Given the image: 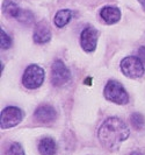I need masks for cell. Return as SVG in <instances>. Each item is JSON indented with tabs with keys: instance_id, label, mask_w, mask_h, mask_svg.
I'll use <instances>...</instances> for the list:
<instances>
[{
	"instance_id": "10",
	"label": "cell",
	"mask_w": 145,
	"mask_h": 155,
	"mask_svg": "<svg viewBox=\"0 0 145 155\" xmlns=\"http://www.w3.org/2000/svg\"><path fill=\"white\" fill-rule=\"evenodd\" d=\"M100 16L103 19V21L107 25H114V23L118 22V20L121 19V12L117 7L106 6L101 9Z\"/></svg>"
},
{
	"instance_id": "9",
	"label": "cell",
	"mask_w": 145,
	"mask_h": 155,
	"mask_svg": "<svg viewBox=\"0 0 145 155\" xmlns=\"http://www.w3.org/2000/svg\"><path fill=\"white\" fill-rule=\"evenodd\" d=\"M33 39L37 45H44L51 40V31L50 27L46 22H38L35 27L33 34Z\"/></svg>"
},
{
	"instance_id": "1",
	"label": "cell",
	"mask_w": 145,
	"mask_h": 155,
	"mask_svg": "<svg viewBox=\"0 0 145 155\" xmlns=\"http://www.w3.org/2000/svg\"><path fill=\"white\" fill-rule=\"evenodd\" d=\"M130 130L128 125L117 117H109L98 131V138L102 147L108 150H117L120 146L129 138Z\"/></svg>"
},
{
	"instance_id": "16",
	"label": "cell",
	"mask_w": 145,
	"mask_h": 155,
	"mask_svg": "<svg viewBox=\"0 0 145 155\" xmlns=\"http://www.w3.org/2000/svg\"><path fill=\"white\" fill-rule=\"evenodd\" d=\"M7 155H26L23 147L19 143V142H13L11 145V147L8 148Z\"/></svg>"
},
{
	"instance_id": "19",
	"label": "cell",
	"mask_w": 145,
	"mask_h": 155,
	"mask_svg": "<svg viewBox=\"0 0 145 155\" xmlns=\"http://www.w3.org/2000/svg\"><path fill=\"white\" fill-rule=\"evenodd\" d=\"M129 155H144V154L140 153V152H138V150H135V152H131Z\"/></svg>"
},
{
	"instance_id": "15",
	"label": "cell",
	"mask_w": 145,
	"mask_h": 155,
	"mask_svg": "<svg viewBox=\"0 0 145 155\" xmlns=\"http://www.w3.org/2000/svg\"><path fill=\"white\" fill-rule=\"evenodd\" d=\"M0 34H1V38H0V46H1V49H2V50L9 49L11 46H12V39L8 36V34L4 31V29H1Z\"/></svg>"
},
{
	"instance_id": "4",
	"label": "cell",
	"mask_w": 145,
	"mask_h": 155,
	"mask_svg": "<svg viewBox=\"0 0 145 155\" xmlns=\"http://www.w3.org/2000/svg\"><path fill=\"white\" fill-rule=\"evenodd\" d=\"M121 70L123 75L131 79L140 78L145 72V64L138 56H127L121 61Z\"/></svg>"
},
{
	"instance_id": "7",
	"label": "cell",
	"mask_w": 145,
	"mask_h": 155,
	"mask_svg": "<svg viewBox=\"0 0 145 155\" xmlns=\"http://www.w3.org/2000/svg\"><path fill=\"white\" fill-rule=\"evenodd\" d=\"M98 38H99V31L90 25L85 27L80 34V46L86 53H92L96 49Z\"/></svg>"
},
{
	"instance_id": "20",
	"label": "cell",
	"mask_w": 145,
	"mask_h": 155,
	"mask_svg": "<svg viewBox=\"0 0 145 155\" xmlns=\"http://www.w3.org/2000/svg\"><path fill=\"white\" fill-rule=\"evenodd\" d=\"M138 1H139V4H140V5L143 6V8L145 9V0H138Z\"/></svg>"
},
{
	"instance_id": "17",
	"label": "cell",
	"mask_w": 145,
	"mask_h": 155,
	"mask_svg": "<svg viewBox=\"0 0 145 155\" xmlns=\"http://www.w3.org/2000/svg\"><path fill=\"white\" fill-rule=\"evenodd\" d=\"M33 20H34V14L31 13L30 11H24V9L21 11L20 15L17 18V21H20L22 23H30Z\"/></svg>"
},
{
	"instance_id": "18",
	"label": "cell",
	"mask_w": 145,
	"mask_h": 155,
	"mask_svg": "<svg viewBox=\"0 0 145 155\" xmlns=\"http://www.w3.org/2000/svg\"><path fill=\"white\" fill-rule=\"evenodd\" d=\"M138 57L143 61V63L145 64V47H140L138 49Z\"/></svg>"
},
{
	"instance_id": "11",
	"label": "cell",
	"mask_w": 145,
	"mask_h": 155,
	"mask_svg": "<svg viewBox=\"0 0 145 155\" xmlns=\"http://www.w3.org/2000/svg\"><path fill=\"white\" fill-rule=\"evenodd\" d=\"M38 152L41 155H55L57 145L52 138H43L38 142Z\"/></svg>"
},
{
	"instance_id": "3",
	"label": "cell",
	"mask_w": 145,
	"mask_h": 155,
	"mask_svg": "<svg viewBox=\"0 0 145 155\" xmlns=\"http://www.w3.org/2000/svg\"><path fill=\"white\" fill-rule=\"evenodd\" d=\"M44 78H46L44 69L37 64H30L26 68L23 72L22 84L24 87L29 90H34L43 84Z\"/></svg>"
},
{
	"instance_id": "2",
	"label": "cell",
	"mask_w": 145,
	"mask_h": 155,
	"mask_svg": "<svg viewBox=\"0 0 145 155\" xmlns=\"http://www.w3.org/2000/svg\"><path fill=\"white\" fill-rule=\"evenodd\" d=\"M103 96L107 101L115 103L117 105H124L129 103V94L122 84L117 81L108 82L103 89Z\"/></svg>"
},
{
	"instance_id": "14",
	"label": "cell",
	"mask_w": 145,
	"mask_h": 155,
	"mask_svg": "<svg viewBox=\"0 0 145 155\" xmlns=\"http://www.w3.org/2000/svg\"><path fill=\"white\" fill-rule=\"evenodd\" d=\"M130 121L131 125L137 130V131H142L143 127L145 126V118L142 113L139 112H134L131 116H130Z\"/></svg>"
},
{
	"instance_id": "6",
	"label": "cell",
	"mask_w": 145,
	"mask_h": 155,
	"mask_svg": "<svg viewBox=\"0 0 145 155\" xmlns=\"http://www.w3.org/2000/svg\"><path fill=\"white\" fill-rule=\"evenodd\" d=\"M71 79L70 69L61 60H56L51 65V83L54 86H63Z\"/></svg>"
},
{
	"instance_id": "8",
	"label": "cell",
	"mask_w": 145,
	"mask_h": 155,
	"mask_svg": "<svg viewBox=\"0 0 145 155\" xmlns=\"http://www.w3.org/2000/svg\"><path fill=\"white\" fill-rule=\"evenodd\" d=\"M34 117L37 121L42 123V124H49V123H52L57 119V112H56L54 106L43 104L36 109Z\"/></svg>"
},
{
	"instance_id": "12",
	"label": "cell",
	"mask_w": 145,
	"mask_h": 155,
	"mask_svg": "<svg viewBox=\"0 0 145 155\" xmlns=\"http://www.w3.org/2000/svg\"><path fill=\"white\" fill-rule=\"evenodd\" d=\"M71 19H72V12H71V9L64 8V9H61V11H58L56 13L54 22L58 28H63L64 26H66L71 21Z\"/></svg>"
},
{
	"instance_id": "13",
	"label": "cell",
	"mask_w": 145,
	"mask_h": 155,
	"mask_svg": "<svg viewBox=\"0 0 145 155\" xmlns=\"http://www.w3.org/2000/svg\"><path fill=\"white\" fill-rule=\"evenodd\" d=\"M2 8H4V12L7 15L12 16V18H14L16 20H17V18H19L21 11H22L13 0H5V2L2 5Z\"/></svg>"
},
{
	"instance_id": "5",
	"label": "cell",
	"mask_w": 145,
	"mask_h": 155,
	"mask_svg": "<svg viewBox=\"0 0 145 155\" xmlns=\"http://www.w3.org/2000/svg\"><path fill=\"white\" fill-rule=\"evenodd\" d=\"M23 112L16 106H7L1 111L0 114V126L2 130H8L15 127L22 121Z\"/></svg>"
}]
</instances>
